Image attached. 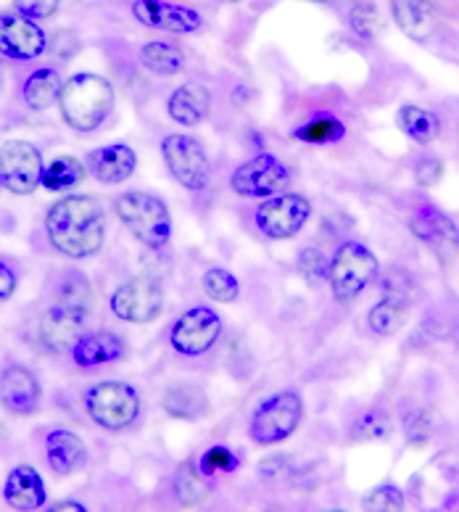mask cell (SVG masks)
<instances>
[{"mask_svg": "<svg viewBox=\"0 0 459 512\" xmlns=\"http://www.w3.org/2000/svg\"><path fill=\"white\" fill-rule=\"evenodd\" d=\"M48 241L69 259H88L103 246L106 220L101 204L90 196H66L51 206L45 217Z\"/></svg>", "mask_w": 459, "mask_h": 512, "instance_id": "6da1fadb", "label": "cell"}, {"mask_svg": "<svg viewBox=\"0 0 459 512\" xmlns=\"http://www.w3.org/2000/svg\"><path fill=\"white\" fill-rule=\"evenodd\" d=\"M59 109L64 122L77 132H93L114 109V88L98 74H74L64 82Z\"/></svg>", "mask_w": 459, "mask_h": 512, "instance_id": "7a4b0ae2", "label": "cell"}, {"mask_svg": "<svg viewBox=\"0 0 459 512\" xmlns=\"http://www.w3.org/2000/svg\"><path fill=\"white\" fill-rule=\"evenodd\" d=\"M122 225L148 249H161L172 238V214L161 198L143 191H130L117 198Z\"/></svg>", "mask_w": 459, "mask_h": 512, "instance_id": "3957f363", "label": "cell"}, {"mask_svg": "<svg viewBox=\"0 0 459 512\" xmlns=\"http://www.w3.org/2000/svg\"><path fill=\"white\" fill-rule=\"evenodd\" d=\"M301 420H304V399L296 391H277L256 407L248 425V436L259 447H277L299 431Z\"/></svg>", "mask_w": 459, "mask_h": 512, "instance_id": "277c9868", "label": "cell"}, {"mask_svg": "<svg viewBox=\"0 0 459 512\" xmlns=\"http://www.w3.org/2000/svg\"><path fill=\"white\" fill-rule=\"evenodd\" d=\"M378 275V259L365 243L346 241L330 262V291L338 304H351Z\"/></svg>", "mask_w": 459, "mask_h": 512, "instance_id": "5b68a950", "label": "cell"}, {"mask_svg": "<svg viewBox=\"0 0 459 512\" xmlns=\"http://www.w3.org/2000/svg\"><path fill=\"white\" fill-rule=\"evenodd\" d=\"M85 410L95 425L106 431H124L140 415V394L130 383H95L85 394Z\"/></svg>", "mask_w": 459, "mask_h": 512, "instance_id": "8992f818", "label": "cell"}, {"mask_svg": "<svg viewBox=\"0 0 459 512\" xmlns=\"http://www.w3.org/2000/svg\"><path fill=\"white\" fill-rule=\"evenodd\" d=\"M161 156L167 161V169L172 172L177 183L185 191L201 193L209 185V159L201 146V140L190 135H167L161 140Z\"/></svg>", "mask_w": 459, "mask_h": 512, "instance_id": "52a82bcc", "label": "cell"}, {"mask_svg": "<svg viewBox=\"0 0 459 512\" xmlns=\"http://www.w3.org/2000/svg\"><path fill=\"white\" fill-rule=\"evenodd\" d=\"M3 188L14 196H30L43 185V156L27 140H6L0 148Z\"/></svg>", "mask_w": 459, "mask_h": 512, "instance_id": "ba28073f", "label": "cell"}, {"mask_svg": "<svg viewBox=\"0 0 459 512\" xmlns=\"http://www.w3.org/2000/svg\"><path fill=\"white\" fill-rule=\"evenodd\" d=\"M312 217V204L301 193H283L270 201H264L256 209V227L272 241H288L299 233Z\"/></svg>", "mask_w": 459, "mask_h": 512, "instance_id": "9c48e42d", "label": "cell"}, {"mask_svg": "<svg viewBox=\"0 0 459 512\" xmlns=\"http://www.w3.org/2000/svg\"><path fill=\"white\" fill-rule=\"evenodd\" d=\"M409 233L423 243L425 249L433 251L441 264L457 262L459 256V227L452 217H446L436 206H423L412 214L409 220Z\"/></svg>", "mask_w": 459, "mask_h": 512, "instance_id": "30bf717a", "label": "cell"}, {"mask_svg": "<svg viewBox=\"0 0 459 512\" xmlns=\"http://www.w3.org/2000/svg\"><path fill=\"white\" fill-rule=\"evenodd\" d=\"M111 312L124 322L146 325L161 315L164 291L151 278H132L111 293Z\"/></svg>", "mask_w": 459, "mask_h": 512, "instance_id": "8fae6325", "label": "cell"}, {"mask_svg": "<svg viewBox=\"0 0 459 512\" xmlns=\"http://www.w3.org/2000/svg\"><path fill=\"white\" fill-rule=\"evenodd\" d=\"M219 336H222V317L212 307H193L172 325L169 341L175 346V352L185 357H198L209 352Z\"/></svg>", "mask_w": 459, "mask_h": 512, "instance_id": "7c38bea8", "label": "cell"}, {"mask_svg": "<svg viewBox=\"0 0 459 512\" xmlns=\"http://www.w3.org/2000/svg\"><path fill=\"white\" fill-rule=\"evenodd\" d=\"M288 167L272 154L254 156L241 164L230 177V188L243 198H267L288 185Z\"/></svg>", "mask_w": 459, "mask_h": 512, "instance_id": "4fadbf2b", "label": "cell"}, {"mask_svg": "<svg viewBox=\"0 0 459 512\" xmlns=\"http://www.w3.org/2000/svg\"><path fill=\"white\" fill-rule=\"evenodd\" d=\"M132 16L143 27L156 32H172V35H196L204 30V16L196 8L177 6L169 0H135Z\"/></svg>", "mask_w": 459, "mask_h": 512, "instance_id": "5bb4252c", "label": "cell"}, {"mask_svg": "<svg viewBox=\"0 0 459 512\" xmlns=\"http://www.w3.org/2000/svg\"><path fill=\"white\" fill-rule=\"evenodd\" d=\"M0 37H3V53L8 59L35 61L48 48L43 30L22 14H3Z\"/></svg>", "mask_w": 459, "mask_h": 512, "instance_id": "9a60e30c", "label": "cell"}, {"mask_svg": "<svg viewBox=\"0 0 459 512\" xmlns=\"http://www.w3.org/2000/svg\"><path fill=\"white\" fill-rule=\"evenodd\" d=\"M0 399H3V407L6 412L16 417H32L40 410V402H43V388L40 381L30 370H24L19 365L6 367L3 373V381H0Z\"/></svg>", "mask_w": 459, "mask_h": 512, "instance_id": "2e32d148", "label": "cell"}, {"mask_svg": "<svg viewBox=\"0 0 459 512\" xmlns=\"http://www.w3.org/2000/svg\"><path fill=\"white\" fill-rule=\"evenodd\" d=\"M127 354V341L111 330H93L74 341L72 359L77 367L93 370V367L114 365Z\"/></svg>", "mask_w": 459, "mask_h": 512, "instance_id": "e0dca14e", "label": "cell"}, {"mask_svg": "<svg viewBox=\"0 0 459 512\" xmlns=\"http://www.w3.org/2000/svg\"><path fill=\"white\" fill-rule=\"evenodd\" d=\"M88 169L93 177L103 185H119L124 180H130L138 169V154L132 151L127 143H111V146H101L90 151Z\"/></svg>", "mask_w": 459, "mask_h": 512, "instance_id": "ac0fdd59", "label": "cell"}, {"mask_svg": "<svg viewBox=\"0 0 459 512\" xmlns=\"http://www.w3.org/2000/svg\"><path fill=\"white\" fill-rule=\"evenodd\" d=\"M45 460L56 476H74L88 468V447L72 431H51L45 436Z\"/></svg>", "mask_w": 459, "mask_h": 512, "instance_id": "d6986e66", "label": "cell"}, {"mask_svg": "<svg viewBox=\"0 0 459 512\" xmlns=\"http://www.w3.org/2000/svg\"><path fill=\"white\" fill-rule=\"evenodd\" d=\"M209 109H212V93L201 82H185L167 101L169 117L183 127L201 125L209 117Z\"/></svg>", "mask_w": 459, "mask_h": 512, "instance_id": "ffe728a7", "label": "cell"}, {"mask_svg": "<svg viewBox=\"0 0 459 512\" xmlns=\"http://www.w3.org/2000/svg\"><path fill=\"white\" fill-rule=\"evenodd\" d=\"M3 499L14 510H37L45 502L43 476L32 465H16L6 478Z\"/></svg>", "mask_w": 459, "mask_h": 512, "instance_id": "44dd1931", "label": "cell"}, {"mask_svg": "<svg viewBox=\"0 0 459 512\" xmlns=\"http://www.w3.org/2000/svg\"><path fill=\"white\" fill-rule=\"evenodd\" d=\"M391 11L399 30L423 43L436 30V8L430 0H391Z\"/></svg>", "mask_w": 459, "mask_h": 512, "instance_id": "7402d4cb", "label": "cell"}, {"mask_svg": "<svg viewBox=\"0 0 459 512\" xmlns=\"http://www.w3.org/2000/svg\"><path fill=\"white\" fill-rule=\"evenodd\" d=\"M93 286L80 270H66L56 283V304L64 307L77 322L93 312Z\"/></svg>", "mask_w": 459, "mask_h": 512, "instance_id": "603a6c76", "label": "cell"}, {"mask_svg": "<svg viewBox=\"0 0 459 512\" xmlns=\"http://www.w3.org/2000/svg\"><path fill=\"white\" fill-rule=\"evenodd\" d=\"M77 325L80 322L74 320L64 307L53 304L40 320V341H43L48 352H64L77 341Z\"/></svg>", "mask_w": 459, "mask_h": 512, "instance_id": "cb8c5ba5", "label": "cell"}, {"mask_svg": "<svg viewBox=\"0 0 459 512\" xmlns=\"http://www.w3.org/2000/svg\"><path fill=\"white\" fill-rule=\"evenodd\" d=\"M161 407L169 417H177V420H198V417L206 415L209 402H206V394L201 388L180 383V386L167 388V394L161 399Z\"/></svg>", "mask_w": 459, "mask_h": 512, "instance_id": "d4e9b609", "label": "cell"}, {"mask_svg": "<svg viewBox=\"0 0 459 512\" xmlns=\"http://www.w3.org/2000/svg\"><path fill=\"white\" fill-rule=\"evenodd\" d=\"M140 61L148 72L159 74V77H175L185 69V51L164 40H151L140 48Z\"/></svg>", "mask_w": 459, "mask_h": 512, "instance_id": "484cf974", "label": "cell"}, {"mask_svg": "<svg viewBox=\"0 0 459 512\" xmlns=\"http://www.w3.org/2000/svg\"><path fill=\"white\" fill-rule=\"evenodd\" d=\"M396 125L401 127V132L412 138L420 146H428L433 143L441 130V122L433 111L423 109V106H415V103H407V106H401L399 114H396Z\"/></svg>", "mask_w": 459, "mask_h": 512, "instance_id": "4316f807", "label": "cell"}, {"mask_svg": "<svg viewBox=\"0 0 459 512\" xmlns=\"http://www.w3.org/2000/svg\"><path fill=\"white\" fill-rule=\"evenodd\" d=\"M61 90L64 85L56 69H37L24 82V101L32 109H48L56 103V98H61Z\"/></svg>", "mask_w": 459, "mask_h": 512, "instance_id": "83f0119b", "label": "cell"}, {"mask_svg": "<svg viewBox=\"0 0 459 512\" xmlns=\"http://www.w3.org/2000/svg\"><path fill=\"white\" fill-rule=\"evenodd\" d=\"M82 180H85V169L74 156H56L43 172V188L53 193L74 191Z\"/></svg>", "mask_w": 459, "mask_h": 512, "instance_id": "f1b7e54d", "label": "cell"}, {"mask_svg": "<svg viewBox=\"0 0 459 512\" xmlns=\"http://www.w3.org/2000/svg\"><path fill=\"white\" fill-rule=\"evenodd\" d=\"M370 330L375 336H394L404 328L407 322V301H396V299H383L380 304L370 309Z\"/></svg>", "mask_w": 459, "mask_h": 512, "instance_id": "f546056e", "label": "cell"}, {"mask_svg": "<svg viewBox=\"0 0 459 512\" xmlns=\"http://www.w3.org/2000/svg\"><path fill=\"white\" fill-rule=\"evenodd\" d=\"M172 489H175L177 502L185 507L204 505L206 499H209V483H206L204 478H201V473H198L193 465H188V462L175 473Z\"/></svg>", "mask_w": 459, "mask_h": 512, "instance_id": "4dcf8cb0", "label": "cell"}, {"mask_svg": "<svg viewBox=\"0 0 459 512\" xmlns=\"http://www.w3.org/2000/svg\"><path fill=\"white\" fill-rule=\"evenodd\" d=\"M204 291L209 299L222 301V304H233L241 296V286H238L235 275L222 267H212L204 272Z\"/></svg>", "mask_w": 459, "mask_h": 512, "instance_id": "1f68e13d", "label": "cell"}, {"mask_svg": "<svg viewBox=\"0 0 459 512\" xmlns=\"http://www.w3.org/2000/svg\"><path fill=\"white\" fill-rule=\"evenodd\" d=\"M391 433V417L383 410H367L354 420V436L359 441H383Z\"/></svg>", "mask_w": 459, "mask_h": 512, "instance_id": "d6a6232c", "label": "cell"}, {"mask_svg": "<svg viewBox=\"0 0 459 512\" xmlns=\"http://www.w3.org/2000/svg\"><path fill=\"white\" fill-rule=\"evenodd\" d=\"M296 270L309 286H322L330 278V262L317 249H304L296 259Z\"/></svg>", "mask_w": 459, "mask_h": 512, "instance_id": "836d02e7", "label": "cell"}, {"mask_svg": "<svg viewBox=\"0 0 459 512\" xmlns=\"http://www.w3.org/2000/svg\"><path fill=\"white\" fill-rule=\"evenodd\" d=\"M45 53H48L56 64H69V61L80 53V37L74 35L72 30H56L51 35V40H48Z\"/></svg>", "mask_w": 459, "mask_h": 512, "instance_id": "e575fe53", "label": "cell"}, {"mask_svg": "<svg viewBox=\"0 0 459 512\" xmlns=\"http://www.w3.org/2000/svg\"><path fill=\"white\" fill-rule=\"evenodd\" d=\"M351 30L357 32L359 37H372L380 30L378 11H375V3L372 0H357L351 6Z\"/></svg>", "mask_w": 459, "mask_h": 512, "instance_id": "d590c367", "label": "cell"}, {"mask_svg": "<svg viewBox=\"0 0 459 512\" xmlns=\"http://www.w3.org/2000/svg\"><path fill=\"white\" fill-rule=\"evenodd\" d=\"M365 510L375 512H399L404 510V494L396 489L394 483H383L365 497Z\"/></svg>", "mask_w": 459, "mask_h": 512, "instance_id": "8d00e7d4", "label": "cell"}, {"mask_svg": "<svg viewBox=\"0 0 459 512\" xmlns=\"http://www.w3.org/2000/svg\"><path fill=\"white\" fill-rule=\"evenodd\" d=\"M343 135V125L338 119H330V117H322V119H314L309 122L306 127H301L296 132V138L306 140V143H328V140H338Z\"/></svg>", "mask_w": 459, "mask_h": 512, "instance_id": "74e56055", "label": "cell"}, {"mask_svg": "<svg viewBox=\"0 0 459 512\" xmlns=\"http://www.w3.org/2000/svg\"><path fill=\"white\" fill-rule=\"evenodd\" d=\"M380 286H383V296L386 299L396 301H409V293H412V278L404 267H388L380 278Z\"/></svg>", "mask_w": 459, "mask_h": 512, "instance_id": "f35d334b", "label": "cell"}, {"mask_svg": "<svg viewBox=\"0 0 459 512\" xmlns=\"http://www.w3.org/2000/svg\"><path fill=\"white\" fill-rule=\"evenodd\" d=\"M412 172H415V183L420 188H436L441 183V177H444V161L433 154H423L415 161Z\"/></svg>", "mask_w": 459, "mask_h": 512, "instance_id": "ab89813d", "label": "cell"}, {"mask_svg": "<svg viewBox=\"0 0 459 512\" xmlns=\"http://www.w3.org/2000/svg\"><path fill=\"white\" fill-rule=\"evenodd\" d=\"M291 470L293 462L285 454H272V457H264L259 462V478H264V481H285L291 476Z\"/></svg>", "mask_w": 459, "mask_h": 512, "instance_id": "60d3db41", "label": "cell"}, {"mask_svg": "<svg viewBox=\"0 0 459 512\" xmlns=\"http://www.w3.org/2000/svg\"><path fill=\"white\" fill-rule=\"evenodd\" d=\"M404 428H407V439L412 447H425V441L430 439V417L425 415V412H412V415H407V420H404Z\"/></svg>", "mask_w": 459, "mask_h": 512, "instance_id": "b9f144b4", "label": "cell"}, {"mask_svg": "<svg viewBox=\"0 0 459 512\" xmlns=\"http://www.w3.org/2000/svg\"><path fill=\"white\" fill-rule=\"evenodd\" d=\"M16 14L27 19H51L59 8V0H14Z\"/></svg>", "mask_w": 459, "mask_h": 512, "instance_id": "7bdbcfd3", "label": "cell"}, {"mask_svg": "<svg viewBox=\"0 0 459 512\" xmlns=\"http://www.w3.org/2000/svg\"><path fill=\"white\" fill-rule=\"evenodd\" d=\"M201 468L206 473H217V470H235V457L230 449L225 447H214L204 454V460H201Z\"/></svg>", "mask_w": 459, "mask_h": 512, "instance_id": "ee69618b", "label": "cell"}, {"mask_svg": "<svg viewBox=\"0 0 459 512\" xmlns=\"http://www.w3.org/2000/svg\"><path fill=\"white\" fill-rule=\"evenodd\" d=\"M16 291V272L8 267V262H0V299L8 301Z\"/></svg>", "mask_w": 459, "mask_h": 512, "instance_id": "f6af8a7d", "label": "cell"}, {"mask_svg": "<svg viewBox=\"0 0 459 512\" xmlns=\"http://www.w3.org/2000/svg\"><path fill=\"white\" fill-rule=\"evenodd\" d=\"M53 512H69V510H77V512H85L88 507L80 505V502H69V499H64V502H56V505L51 507Z\"/></svg>", "mask_w": 459, "mask_h": 512, "instance_id": "bcb514c9", "label": "cell"}, {"mask_svg": "<svg viewBox=\"0 0 459 512\" xmlns=\"http://www.w3.org/2000/svg\"><path fill=\"white\" fill-rule=\"evenodd\" d=\"M306 3H328V0H306Z\"/></svg>", "mask_w": 459, "mask_h": 512, "instance_id": "7dc6e473", "label": "cell"}, {"mask_svg": "<svg viewBox=\"0 0 459 512\" xmlns=\"http://www.w3.org/2000/svg\"><path fill=\"white\" fill-rule=\"evenodd\" d=\"M227 3H241V0H227Z\"/></svg>", "mask_w": 459, "mask_h": 512, "instance_id": "c3c4849f", "label": "cell"}]
</instances>
